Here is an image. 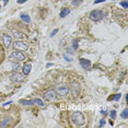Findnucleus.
<instances>
[{
  "instance_id": "nucleus-11",
  "label": "nucleus",
  "mask_w": 128,
  "mask_h": 128,
  "mask_svg": "<svg viewBox=\"0 0 128 128\" xmlns=\"http://www.w3.org/2000/svg\"><path fill=\"white\" fill-rule=\"evenodd\" d=\"M31 69H32V65L31 64H25V65L22 67V72L24 76H27L30 72H31Z\"/></svg>"
},
{
  "instance_id": "nucleus-10",
  "label": "nucleus",
  "mask_w": 128,
  "mask_h": 128,
  "mask_svg": "<svg viewBox=\"0 0 128 128\" xmlns=\"http://www.w3.org/2000/svg\"><path fill=\"white\" fill-rule=\"evenodd\" d=\"M80 65L83 69H90L91 68V61L85 58H80Z\"/></svg>"
},
{
  "instance_id": "nucleus-8",
  "label": "nucleus",
  "mask_w": 128,
  "mask_h": 128,
  "mask_svg": "<svg viewBox=\"0 0 128 128\" xmlns=\"http://www.w3.org/2000/svg\"><path fill=\"white\" fill-rule=\"evenodd\" d=\"M57 94H59L61 96H65L66 94L69 92V88L67 85H59V87H57V89L55 90Z\"/></svg>"
},
{
  "instance_id": "nucleus-29",
  "label": "nucleus",
  "mask_w": 128,
  "mask_h": 128,
  "mask_svg": "<svg viewBox=\"0 0 128 128\" xmlns=\"http://www.w3.org/2000/svg\"><path fill=\"white\" fill-rule=\"evenodd\" d=\"M104 1H105V0H95V1H94V3L96 5V3H101V2H104Z\"/></svg>"
},
{
  "instance_id": "nucleus-13",
  "label": "nucleus",
  "mask_w": 128,
  "mask_h": 128,
  "mask_svg": "<svg viewBox=\"0 0 128 128\" xmlns=\"http://www.w3.org/2000/svg\"><path fill=\"white\" fill-rule=\"evenodd\" d=\"M12 33V36L14 37V38H17V40H20V38H22V34H21L19 31H15V30H12L11 31Z\"/></svg>"
},
{
  "instance_id": "nucleus-1",
  "label": "nucleus",
  "mask_w": 128,
  "mask_h": 128,
  "mask_svg": "<svg viewBox=\"0 0 128 128\" xmlns=\"http://www.w3.org/2000/svg\"><path fill=\"white\" fill-rule=\"evenodd\" d=\"M70 119L72 122V124L76 126H82L85 123V118L81 112H74V113H72Z\"/></svg>"
},
{
  "instance_id": "nucleus-16",
  "label": "nucleus",
  "mask_w": 128,
  "mask_h": 128,
  "mask_svg": "<svg viewBox=\"0 0 128 128\" xmlns=\"http://www.w3.org/2000/svg\"><path fill=\"white\" fill-rule=\"evenodd\" d=\"M34 101V103H36L37 105H40V106H42V107H45V103L43 102L41 99H34L33 100Z\"/></svg>"
},
{
  "instance_id": "nucleus-31",
  "label": "nucleus",
  "mask_w": 128,
  "mask_h": 128,
  "mask_svg": "<svg viewBox=\"0 0 128 128\" xmlns=\"http://www.w3.org/2000/svg\"><path fill=\"white\" fill-rule=\"evenodd\" d=\"M101 114H102V115H106V112L105 111H102V112H101Z\"/></svg>"
},
{
  "instance_id": "nucleus-30",
  "label": "nucleus",
  "mask_w": 128,
  "mask_h": 128,
  "mask_svg": "<svg viewBox=\"0 0 128 128\" xmlns=\"http://www.w3.org/2000/svg\"><path fill=\"white\" fill-rule=\"evenodd\" d=\"M51 66H53V64H51V63L49 64V63H48V64H47V65H46V67H47V68H48V67H51Z\"/></svg>"
},
{
  "instance_id": "nucleus-28",
  "label": "nucleus",
  "mask_w": 128,
  "mask_h": 128,
  "mask_svg": "<svg viewBox=\"0 0 128 128\" xmlns=\"http://www.w3.org/2000/svg\"><path fill=\"white\" fill-rule=\"evenodd\" d=\"M27 0H18V3L19 5H22V3H24V2H26Z\"/></svg>"
},
{
  "instance_id": "nucleus-20",
  "label": "nucleus",
  "mask_w": 128,
  "mask_h": 128,
  "mask_svg": "<svg viewBox=\"0 0 128 128\" xmlns=\"http://www.w3.org/2000/svg\"><path fill=\"white\" fill-rule=\"evenodd\" d=\"M81 2H82V0H72V1H71V3H72L73 6H79Z\"/></svg>"
},
{
  "instance_id": "nucleus-24",
  "label": "nucleus",
  "mask_w": 128,
  "mask_h": 128,
  "mask_svg": "<svg viewBox=\"0 0 128 128\" xmlns=\"http://www.w3.org/2000/svg\"><path fill=\"white\" fill-rule=\"evenodd\" d=\"M57 32H58V30H57V28H55L54 31H53V32H51V33H50V37L55 36V35H56V33H57Z\"/></svg>"
},
{
  "instance_id": "nucleus-3",
  "label": "nucleus",
  "mask_w": 128,
  "mask_h": 128,
  "mask_svg": "<svg viewBox=\"0 0 128 128\" xmlns=\"http://www.w3.org/2000/svg\"><path fill=\"white\" fill-rule=\"evenodd\" d=\"M10 59L12 60V61H23V60L25 59V55H24V53L21 50H15L13 51L11 55H10Z\"/></svg>"
},
{
  "instance_id": "nucleus-7",
  "label": "nucleus",
  "mask_w": 128,
  "mask_h": 128,
  "mask_svg": "<svg viewBox=\"0 0 128 128\" xmlns=\"http://www.w3.org/2000/svg\"><path fill=\"white\" fill-rule=\"evenodd\" d=\"M56 96H57V93L54 89H50V90H48V91H46L44 93V99L47 100V101H54L56 99Z\"/></svg>"
},
{
  "instance_id": "nucleus-6",
  "label": "nucleus",
  "mask_w": 128,
  "mask_h": 128,
  "mask_svg": "<svg viewBox=\"0 0 128 128\" xmlns=\"http://www.w3.org/2000/svg\"><path fill=\"white\" fill-rule=\"evenodd\" d=\"M13 46H14V49H17V50H21V51H23V50L25 51V50H27V48H28L27 44L24 43V42H22V41H15L14 44H13Z\"/></svg>"
},
{
  "instance_id": "nucleus-33",
  "label": "nucleus",
  "mask_w": 128,
  "mask_h": 128,
  "mask_svg": "<svg viewBox=\"0 0 128 128\" xmlns=\"http://www.w3.org/2000/svg\"><path fill=\"white\" fill-rule=\"evenodd\" d=\"M1 7H2V6H1V5H0V10H1Z\"/></svg>"
},
{
  "instance_id": "nucleus-32",
  "label": "nucleus",
  "mask_w": 128,
  "mask_h": 128,
  "mask_svg": "<svg viewBox=\"0 0 128 128\" xmlns=\"http://www.w3.org/2000/svg\"><path fill=\"white\" fill-rule=\"evenodd\" d=\"M8 3V0H5V5H7Z\"/></svg>"
},
{
  "instance_id": "nucleus-27",
  "label": "nucleus",
  "mask_w": 128,
  "mask_h": 128,
  "mask_svg": "<svg viewBox=\"0 0 128 128\" xmlns=\"http://www.w3.org/2000/svg\"><path fill=\"white\" fill-rule=\"evenodd\" d=\"M104 125H105V119H102V120H101V122H100V127H102V126H104Z\"/></svg>"
},
{
  "instance_id": "nucleus-15",
  "label": "nucleus",
  "mask_w": 128,
  "mask_h": 128,
  "mask_svg": "<svg viewBox=\"0 0 128 128\" xmlns=\"http://www.w3.org/2000/svg\"><path fill=\"white\" fill-rule=\"evenodd\" d=\"M21 19H22V20L24 21L25 23H30V22H31V19H30V17H28V15H26V14H24V13L21 14Z\"/></svg>"
},
{
  "instance_id": "nucleus-5",
  "label": "nucleus",
  "mask_w": 128,
  "mask_h": 128,
  "mask_svg": "<svg viewBox=\"0 0 128 128\" xmlns=\"http://www.w3.org/2000/svg\"><path fill=\"white\" fill-rule=\"evenodd\" d=\"M24 74L22 73H19V72H12L10 74V80H11L12 82H15V83H19V82H22L23 80H24V77H23Z\"/></svg>"
},
{
  "instance_id": "nucleus-23",
  "label": "nucleus",
  "mask_w": 128,
  "mask_h": 128,
  "mask_svg": "<svg viewBox=\"0 0 128 128\" xmlns=\"http://www.w3.org/2000/svg\"><path fill=\"white\" fill-rule=\"evenodd\" d=\"M12 67H13L14 70H18V69H19V67H20V65H19L18 63H15V64H12Z\"/></svg>"
},
{
  "instance_id": "nucleus-4",
  "label": "nucleus",
  "mask_w": 128,
  "mask_h": 128,
  "mask_svg": "<svg viewBox=\"0 0 128 128\" xmlns=\"http://www.w3.org/2000/svg\"><path fill=\"white\" fill-rule=\"evenodd\" d=\"M69 92L71 93V95L73 97H77L80 93V85L78 82L73 81V82L70 84V88H69Z\"/></svg>"
},
{
  "instance_id": "nucleus-12",
  "label": "nucleus",
  "mask_w": 128,
  "mask_h": 128,
  "mask_svg": "<svg viewBox=\"0 0 128 128\" xmlns=\"http://www.w3.org/2000/svg\"><path fill=\"white\" fill-rule=\"evenodd\" d=\"M69 13H70V10H69L68 8H64V9H61L59 15H60V18H65V17H67Z\"/></svg>"
},
{
  "instance_id": "nucleus-2",
  "label": "nucleus",
  "mask_w": 128,
  "mask_h": 128,
  "mask_svg": "<svg viewBox=\"0 0 128 128\" xmlns=\"http://www.w3.org/2000/svg\"><path fill=\"white\" fill-rule=\"evenodd\" d=\"M105 12L103 11V10H93V11L90 12L89 14V18H90V20L92 21H101L102 19L105 18Z\"/></svg>"
},
{
  "instance_id": "nucleus-26",
  "label": "nucleus",
  "mask_w": 128,
  "mask_h": 128,
  "mask_svg": "<svg viewBox=\"0 0 128 128\" xmlns=\"http://www.w3.org/2000/svg\"><path fill=\"white\" fill-rule=\"evenodd\" d=\"M64 57H65V58H66V60H67V61H71V60H72V59H71V58H70V57H68V56H67V54H64Z\"/></svg>"
},
{
  "instance_id": "nucleus-22",
  "label": "nucleus",
  "mask_w": 128,
  "mask_h": 128,
  "mask_svg": "<svg viewBox=\"0 0 128 128\" xmlns=\"http://www.w3.org/2000/svg\"><path fill=\"white\" fill-rule=\"evenodd\" d=\"M72 48L73 49H77L78 48V41H72Z\"/></svg>"
},
{
  "instance_id": "nucleus-17",
  "label": "nucleus",
  "mask_w": 128,
  "mask_h": 128,
  "mask_svg": "<svg viewBox=\"0 0 128 128\" xmlns=\"http://www.w3.org/2000/svg\"><path fill=\"white\" fill-rule=\"evenodd\" d=\"M120 117H122V118H124V119H126V118L128 117V110H127V108H125V110L122 112V114H120Z\"/></svg>"
},
{
  "instance_id": "nucleus-19",
  "label": "nucleus",
  "mask_w": 128,
  "mask_h": 128,
  "mask_svg": "<svg viewBox=\"0 0 128 128\" xmlns=\"http://www.w3.org/2000/svg\"><path fill=\"white\" fill-rule=\"evenodd\" d=\"M120 7H123L124 9H127L128 8V2L126 1V0H124V1H120Z\"/></svg>"
},
{
  "instance_id": "nucleus-9",
  "label": "nucleus",
  "mask_w": 128,
  "mask_h": 128,
  "mask_svg": "<svg viewBox=\"0 0 128 128\" xmlns=\"http://www.w3.org/2000/svg\"><path fill=\"white\" fill-rule=\"evenodd\" d=\"M2 41H3V45L8 48V47H10V45H11V43H12V37L8 34H3L2 35Z\"/></svg>"
},
{
  "instance_id": "nucleus-14",
  "label": "nucleus",
  "mask_w": 128,
  "mask_h": 128,
  "mask_svg": "<svg viewBox=\"0 0 128 128\" xmlns=\"http://www.w3.org/2000/svg\"><path fill=\"white\" fill-rule=\"evenodd\" d=\"M20 103H21V104H23V105H33V104H35L33 100H31V101H26V100H22V101H20Z\"/></svg>"
},
{
  "instance_id": "nucleus-21",
  "label": "nucleus",
  "mask_w": 128,
  "mask_h": 128,
  "mask_svg": "<svg viewBox=\"0 0 128 128\" xmlns=\"http://www.w3.org/2000/svg\"><path fill=\"white\" fill-rule=\"evenodd\" d=\"M110 116H111L112 119H115V118H116V112H115V111H112L111 113H110Z\"/></svg>"
},
{
  "instance_id": "nucleus-25",
  "label": "nucleus",
  "mask_w": 128,
  "mask_h": 128,
  "mask_svg": "<svg viewBox=\"0 0 128 128\" xmlns=\"http://www.w3.org/2000/svg\"><path fill=\"white\" fill-rule=\"evenodd\" d=\"M113 99L115 100V101H118V100L120 99V94H116V95H115V96H114Z\"/></svg>"
},
{
  "instance_id": "nucleus-18",
  "label": "nucleus",
  "mask_w": 128,
  "mask_h": 128,
  "mask_svg": "<svg viewBox=\"0 0 128 128\" xmlns=\"http://www.w3.org/2000/svg\"><path fill=\"white\" fill-rule=\"evenodd\" d=\"M10 119H11L10 117H8V118H6V119L3 120L2 123H1V127H5V126H6V125H8V124H9V122H10Z\"/></svg>"
}]
</instances>
